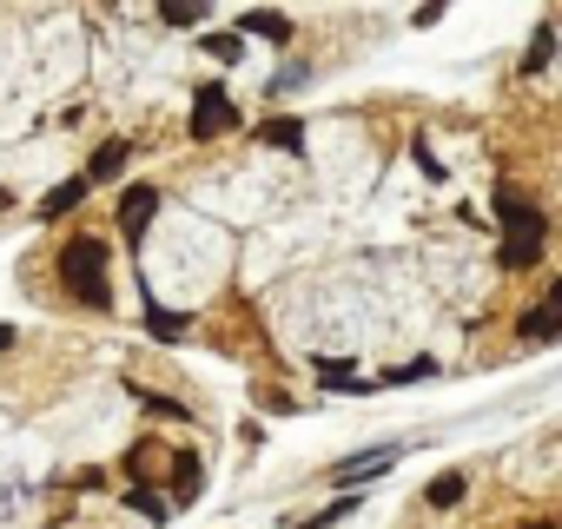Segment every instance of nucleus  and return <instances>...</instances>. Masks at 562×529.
Instances as JSON below:
<instances>
[{"mask_svg": "<svg viewBox=\"0 0 562 529\" xmlns=\"http://www.w3.org/2000/svg\"><path fill=\"white\" fill-rule=\"evenodd\" d=\"M318 384H325V391H351V397L378 391L371 378H358V364H338V358H325V364H318Z\"/></svg>", "mask_w": 562, "mask_h": 529, "instance_id": "15", "label": "nucleus"}, {"mask_svg": "<svg viewBox=\"0 0 562 529\" xmlns=\"http://www.w3.org/2000/svg\"><path fill=\"white\" fill-rule=\"evenodd\" d=\"M430 378H437V358H404V364L378 371L371 384H378V391H404V384H430Z\"/></svg>", "mask_w": 562, "mask_h": 529, "instance_id": "12", "label": "nucleus"}, {"mask_svg": "<svg viewBox=\"0 0 562 529\" xmlns=\"http://www.w3.org/2000/svg\"><path fill=\"white\" fill-rule=\"evenodd\" d=\"M516 338H522V345H555V338H562V299H536V305L516 318Z\"/></svg>", "mask_w": 562, "mask_h": 529, "instance_id": "6", "label": "nucleus"}, {"mask_svg": "<svg viewBox=\"0 0 562 529\" xmlns=\"http://www.w3.org/2000/svg\"><path fill=\"white\" fill-rule=\"evenodd\" d=\"M358 503H364V489H345V496H331L325 509H312L305 522H292V529H338V522H351L358 516Z\"/></svg>", "mask_w": 562, "mask_h": 529, "instance_id": "14", "label": "nucleus"}, {"mask_svg": "<svg viewBox=\"0 0 562 529\" xmlns=\"http://www.w3.org/2000/svg\"><path fill=\"white\" fill-rule=\"evenodd\" d=\"M146 331H153L159 345H179L192 325H186V312H166V305H153V299H146Z\"/></svg>", "mask_w": 562, "mask_h": 529, "instance_id": "16", "label": "nucleus"}, {"mask_svg": "<svg viewBox=\"0 0 562 529\" xmlns=\"http://www.w3.org/2000/svg\"><path fill=\"white\" fill-rule=\"evenodd\" d=\"M126 509H139L146 522H166V516H172V496H153L146 483H133V489H126Z\"/></svg>", "mask_w": 562, "mask_h": 529, "instance_id": "20", "label": "nucleus"}, {"mask_svg": "<svg viewBox=\"0 0 562 529\" xmlns=\"http://www.w3.org/2000/svg\"><path fill=\"white\" fill-rule=\"evenodd\" d=\"M87 192H93V179H87V172H74V179H60V185L34 205V218H41V225H60L74 205H87Z\"/></svg>", "mask_w": 562, "mask_h": 529, "instance_id": "7", "label": "nucleus"}, {"mask_svg": "<svg viewBox=\"0 0 562 529\" xmlns=\"http://www.w3.org/2000/svg\"><path fill=\"white\" fill-rule=\"evenodd\" d=\"M166 470H172V476H166V483H172V509H192V503L205 496V463L179 450V457H172Z\"/></svg>", "mask_w": 562, "mask_h": 529, "instance_id": "9", "label": "nucleus"}, {"mask_svg": "<svg viewBox=\"0 0 562 529\" xmlns=\"http://www.w3.org/2000/svg\"><path fill=\"white\" fill-rule=\"evenodd\" d=\"M450 14V0H424V8H417V27H437Z\"/></svg>", "mask_w": 562, "mask_h": 529, "instance_id": "22", "label": "nucleus"}, {"mask_svg": "<svg viewBox=\"0 0 562 529\" xmlns=\"http://www.w3.org/2000/svg\"><path fill=\"white\" fill-rule=\"evenodd\" d=\"M199 54H212L218 67H238L245 60V34H199Z\"/></svg>", "mask_w": 562, "mask_h": 529, "instance_id": "18", "label": "nucleus"}, {"mask_svg": "<svg viewBox=\"0 0 562 529\" xmlns=\"http://www.w3.org/2000/svg\"><path fill=\"white\" fill-rule=\"evenodd\" d=\"M0 351H14V325H0Z\"/></svg>", "mask_w": 562, "mask_h": 529, "instance_id": "23", "label": "nucleus"}, {"mask_svg": "<svg viewBox=\"0 0 562 529\" xmlns=\"http://www.w3.org/2000/svg\"><path fill=\"white\" fill-rule=\"evenodd\" d=\"M397 457H404V443H371V450H351V457H338L331 470H325V483L345 496V489H371L384 470H397Z\"/></svg>", "mask_w": 562, "mask_h": 529, "instance_id": "4", "label": "nucleus"}, {"mask_svg": "<svg viewBox=\"0 0 562 529\" xmlns=\"http://www.w3.org/2000/svg\"><path fill=\"white\" fill-rule=\"evenodd\" d=\"M60 285L87 312H113V245L100 232H74L60 245Z\"/></svg>", "mask_w": 562, "mask_h": 529, "instance_id": "1", "label": "nucleus"}, {"mask_svg": "<svg viewBox=\"0 0 562 529\" xmlns=\"http://www.w3.org/2000/svg\"><path fill=\"white\" fill-rule=\"evenodd\" d=\"M126 159H133V146H126V139H106V146H93L87 179H93V185H106V179H120V172H126Z\"/></svg>", "mask_w": 562, "mask_h": 529, "instance_id": "11", "label": "nucleus"}, {"mask_svg": "<svg viewBox=\"0 0 562 529\" xmlns=\"http://www.w3.org/2000/svg\"><path fill=\"white\" fill-rule=\"evenodd\" d=\"M549 60H555V27H549V21H542V27H536V34H529V54H522V74H542V67H549Z\"/></svg>", "mask_w": 562, "mask_h": 529, "instance_id": "19", "label": "nucleus"}, {"mask_svg": "<svg viewBox=\"0 0 562 529\" xmlns=\"http://www.w3.org/2000/svg\"><path fill=\"white\" fill-rule=\"evenodd\" d=\"M529 529H555V522H529Z\"/></svg>", "mask_w": 562, "mask_h": 529, "instance_id": "24", "label": "nucleus"}, {"mask_svg": "<svg viewBox=\"0 0 562 529\" xmlns=\"http://www.w3.org/2000/svg\"><path fill=\"white\" fill-rule=\"evenodd\" d=\"M496 225H503V245H496V264L503 272H536L542 251H549V218L522 199V192H496Z\"/></svg>", "mask_w": 562, "mask_h": 529, "instance_id": "2", "label": "nucleus"}, {"mask_svg": "<svg viewBox=\"0 0 562 529\" xmlns=\"http://www.w3.org/2000/svg\"><path fill=\"white\" fill-rule=\"evenodd\" d=\"M251 139H258V146H271V153H305V120L271 113V120H258V126H251Z\"/></svg>", "mask_w": 562, "mask_h": 529, "instance_id": "8", "label": "nucleus"}, {"mask_svg": "<svg viewBox=\"0 0 562 529\" xmlns=\"http://www.w3.org/2000/svg\"><path fill=\"white\" fill-rule=\"evenodd\" d=\"M232 34H245V41H271V47H292V21H285V14H271V8L238 14V27H232Z\"/></svg>", "mask_w": 562, "mask_h": 529, "instance_id": "10", "label": "nucleus"}, {"mask_svg": "<svg viewBox=\"0 0 562 529\" xmlns=\"http://www.w3.org/2000/svg\"><path fill=\"white\" fill-rule=\"evenodd\" d=\"M205 14H212V0H159L166 27H205Z\"/></svg>", "mask_w": 562, "mask_h": 529, "instance_id": "17", "label": "nucleus"}, {"mask_svg": "<svg viewBox=\"0 0 562 529\" xmlns=\"http://www.w3.org/2000/svg\"><path fill=\"white\" fill-rule=\"evenodd\" d=\"M133 397H139V410H159V417H172V424H192V410L172 404V397H159V391H139V384H133Z\"/></svg>", "mask_w": 562, "mask_h": 529, "instance_id": "21", "label": "nucleus"}, {"mask_svg": "<svg viewBox=\"0 0 562 529\" xmlns=\"http://www.w3.org/2000/svg\"><path fill=\"white\" fill-rule=\"evenodd\" d=\"M463 496H470V476L463 470H437L430 489H424V509H457Z\"/></svg>", "mask_w": 562, "mask_h": 529, "instance_id": "13", "label": "nucleus"}, {"mask_svg": "<svg viewBox=\"0 0 562 529\" xmlns=\"http://www.w3.org/2000/svg\"><path fill=\"white\" fill-rule=\"evenodd\" d=\"M113 218H120V232L139 245V238L153 232V218H159V185H153V179H139V185H120V212H113Z\"/></svg>", "mask_w": 562, "mask_h": 529, "instance_id": "5", "label": "nucleus"}, {"mask_svg": "<svg viewBox=\"0 0 562 529\" xmlns=\"http://www.w3.org/2000/svg\"><path fill=\"white\" fill-rule=\"evenodd\" d=\"M245 126V106H232V93L218 87V80H205L199 93H192V120H186V133L199 139V146H212V139H225V133H238Z\"/></svg>", "mask_w": 562, "mask_h": 529, "instance_id": "3", "label": "nucleus"}]
</instances>
